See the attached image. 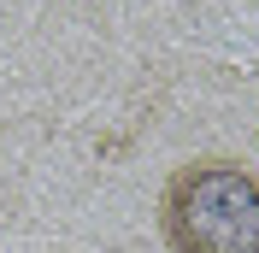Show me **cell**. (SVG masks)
<instances>
[{
    "label": "cell",
    "instance_id": "6da1fadb",
    "mask_svg": "<svg viewBox=\"0 0 259 253\" xmlns=\"http://www.w3.org/2000/svg\"><path fill=\"white\" fill-rule=\"evenodd\" d=\"M159 224L177 253H259V171L242 159L177 165L159 194Z\"/></svg>",
    "mask_w": 259,
    "mask_h": 253
}]
</instances>
